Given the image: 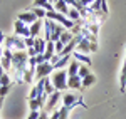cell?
I'll use <instances>...</instances> for the list:
<instances>
[{"label":"cell","mask_w":126,"mask_h":119,"mask_svg":"<svg viewBox=\"0 0 126 119\" xmlns=\"http://www.w3.org/2000/svg\"><path fill=\"white\" fill-rule=\"evenodd\" d=\"M44 34H42V39L47 40V42H57L61 39V35L64 34V27L59 25L57 22H52V20L46 19L44 20Z\"/></svg>","instance_id":"6da1fadb"},{"label":"cell","mask_w":126,"mask_h":119,"mask_svg":"<svg viewBox=\"0 0 126 119\" xmlns=\"http://www.w3.org/2000/svg\"><path fill=\"white\" fill-rule=\"evenodd\" d=\"M67 79H69V76H67V70L66 69L54 70L50 74V82L56 87V91H59V92H64L67 89Z\"/></svg>","instance_id":"7a4b0ae2"},{"label":"cell","mask_w":126,"mask_h":119,"mask_svg":"<svg viewBox=\"0 0 126 119\" xmlns=\"http://www.w3.org/2000/svg\"><path fill=\"white\" fill-rule=\"evenodd\" d=\"M3 49L12 50V52H19V50H27V47H25V42H24L22 37H19V35H10V37H5Z\"/></svg>","instance_id":"3957f363"},{"label":"cell","mask_w":126,"mask_h":119,"mask_svg":"<svg viewBox=\"0 0 126 119\" xmlns=\"http://www.w3.org/2000/svg\"><path fill=\"white\" fill-rule=\"evenodd\" d=\"M76 42H78V45H76V50L78 52H82V54H89V52H94L97 50V42H91V40L84 39L82 35H76L74 37Z\"/></svg>","instance_id":"277c9868"},{"label":"cell","mask_w":126,"mask_h":119,"mask_svg":"<svg viewBox=\"0 0 126 119\" xmlns=\"http://www.w3.org/2000/svg\"><path fill=\"white\" fill-rule=\"evenodd\" d=\"M52 72H54V66L50 62L39 64L35 67V80H42V79H46V77H50Z\"/></svg>","instance_id":"5b68a950"},{"label":"cell","mask_w":126,"mask_h":119,"mask_svg":"<svg viewBox=\"0 0 126 119\" xmlns=\"http://www.w3.org/2000/svg\"><path fill=\"white\" fill-rule=\"evenodd\" d=\"M79 104H82V101L78 97V94H74V92H66V94H62V106L67 107L69 111H72L76 106H79Z\"/></svg>","instance_id":"8992f818"},{"label":"cell","mask_w":126,"mask_h":119,"mask_svg":"<svg viewBox=\"0 0 126 119\" xmlns=\"http://www.w3.org/2000/svg\"><path fill=\"white\" fill-rule=\"evenodd\" d=\"M14 35H19V37H22V39L30 37L29 25H25V24L20 22V20H15V22H14Z\"/></svg>","instance_id":"52a82bcc"},{"label":"cell","mask_w":126,"mask_h":119,"mask_svg":"<svg viewBox=\"0 0 126 119\" xmlns=\"http://www.w3.org/2000/svg\"><path fill=\"white\" fill-rule=\"evenodd\" d=\"M59 101H62V92L56 91V92H54V94H50V96L47 97V101H46V111L54 109V107L59 104Z\"/></svg>","instance_id":"ba28073f"},{"label":"cell","mask_w":126,"mask_h":119,"mask_svg":"<svg viewBox=\"0 0 126 119\" xmlns=\"http://www.w3.org/2000/svg\"><path fill=\"white\" fill-rule=\"evenodd\" d=\"M17 20L24 22L25 25H32L34 22H37V17L34 15V12H32V10H29V12H22V13H19Z\"/></svg>","instance_id":"9c48e42d"},{"label":"cell","mask_w":126,"mask_h":119,"mask_svg":"<svg viewBox=\"0 0 126 119\" xmlns=\"http://www.w3.org/2000/svg\"><path fill=\"white\" fill-rule=\"evenodd\" d=\"M72 60H78L79 64H82V66H91L93 62H91V57L87 55V54H82V52H78V50H74L72 52Z\"/></svg>","instance_id":"30bf717a"},{"label":"cell","mask_w":126,"mask_h":119,"mask_svg":"<svg viewBox=\"0 0 126 119\" xmlns=\"http://www.w3.org/2000/svg\"><path fill=\"white\" fill-rule=\"evenodd\" d=\"M67 89H72V91H79L82 89V79L79 76H72L67 79Z\"/></svg>","instance_id":"8fae6325"},{"label":"cell","mask_w":126,"mask_h":119,"mask_svg":"<svg viewBox=\"0 0 126 119\" xmlns=\"http://www.w3.org/2000/svg\"><path fill=\"white\" fill-rule=\"evenodd\" d=\"M29 29H30V37L37 39L39 34L42 32V29H44V20H37V22H34L32 25H29Z\"/></svg>","instance_id":"7c38bea8"},{"label":"cell","mask_w":126,"mask_h":119,"mask_svg":"<svg viewBox=\"0 0 126 119\" xmlns=\"http://www.w3.org/2000/svg\"><path fill=\"white\" fill-rule=\"evenodd\" d=\"M54 55H56V44H54V42H47V47H46V52H44V57H46L47 62H50Z\"/></svg>","instance_id":"4fadbf2b"},{"label":"cell","mask_w":126,"mask_h":119,"mask_svg":"<svg viewBox=\"0 0 126 119\" xmlns=\"http://www.w3.org/2000/svg\"><path fill=\"white\" fill-rule=\"evenodd\" d=\"M119 91L121 92L126 91V57L123 62V67H121V76H119Z\"/></svg>","instance_id":"5bb4252c"},{"label":"cell","mask_w":126,"mask_h":119,"mask_svg":"<svg viewBox=\"0 0 126 119\" xmlns=\"http://www.w3.org/2000/svg\"><path fill=\"white\" fill-rule=\"evenodd\" d=\"M34 7H37V9H44L46 12L54 10V5H52L49 0H34Z\"/></svg>","instance_id":"9a60e30c"},{"label":"cell","mask_w":126,"mask_h":119,"mask_svg":"<svg viewBox=\"0 0 126 119\" xmlns=\"http://www.w3.org/2000/svg\"><path fill=\"white\" fill-rule=\"evenodd\" d=\"M69 9H71V7H69L64 0H57V2L54 3V10H57V12L64 13V15H67V13H69Z\"/></svg>","instance_id":"2e32d148"},{"label":"cell","mask_w":126,"mask_h":119,"mask_svg":"<svg viewBox=\"0 0 126 119\" xmlns=\"http://www.w3.org/2000/svg\"><path fill=\"white\" fill-rule=\"evenodd\" d=\"M46 47H47V40H44L42 37H37L35 39V44H34V49L37 50V54H44L46 52Z\"/></svg>","instance_id":"e0dca14e"},{"label":"cell","mask_w":126,"mask_h":119,"mask_svg":"<svg viewBox=\"0 0 126 119\" xmlns=\"http://www.w3.org/2000/svg\"><path fill=\"white\" fill-rule=\"evenodd\" d=\"M72 59V55H64V57H61V59L54 64V70H59V69H64L66 66H69V62Z\"/></svg>","instance_id":"ac0fdd59"},{"label":"cell","mask_w":126,"mask_h":119,"mask_svg":"<svg viewBox=\"0 0 126 119\" xmlns=\"http://www.w3.org/2000/svg\"><path fill=\"white\" fill-rule=\"evenodd\" d=\"M79 67H81V64H79L78 60H71V62H69V67H67V76H69V77L78 76Z\"/></svg>","instance_id":"d6986e66"},{"label":"cell","mask_w":126,"mask_h":119,"mask_svg":"<svg viewBox=\"0 0 126 119\" xmlns=\"http://www.w3.org/2000/svg\"><path fill=\"white\" fill-rule=\"evenodd\" d=\"M67 17H69V20H72L74 24H79V22L82 20V17H81V13H79V10H78V9H74V7H71V9H69Z\"/></svg>","instance_id":"ffe728a7"},{"label":"cell","mask_w":126,"mask_h":119,"mask_svg":"<svg viewBox=\"0 0 126 119\" xmlns=\"http://www.w3.org/2000/svg\"><path fill=\"white\" fill-rule=\"evenodd\" d=\"M74 37H76V35H74L71 30H64V34L61 35V39H59V40H61L64 45H67L69 42H72V40H74Z\"/></svg>","instance_id":"44dd1931"},{"label":"cell","mask_w":126,"mask_h":119,"mask_svg":"<svg viewBox=\"0 0 126 119\" xmlns=\"http://www.w3.org/2000/svg\"><path fill=\"white\" fill-rule=\"evenodd\" d=\"M94 82H96V76H94V74H89L87 77H84V79H82V89H87V87H91Z\"/></svg>","instance_id":"7402d4cb"},{"label":"cell","mask_w":126,"mask_h":119,"mask_svg":"<svg viewBox=\"0 0 126 119\" xmlns=\"http://www.w3.org/2000/svg\"><path fill=\"white\" fill-rule=\"evenodd\" d=\"M32 12H34V15L37 17V20H46V17H47V12L44 9H37V7H32Z\"/></svg>","instance_id":"603a6c76"},{"label":"cell","mask_w":126,"mask_h":119,"mask_svg":"<svg viewBox=\"0 0 126 119\" xmlns=\"http://www.w3.org/2000/svg\"><path fill=\"white\" fill-rule=\"evenodd\" d=\"M12 76H10L9 72H5L2 77H0V86H12Z\"/></svg>","instance_id":"cb8c5ba5"},{"label":"cell","mask_w":126,"mask_h":119,"mask_svg":"<svg viewBox=\"0 0 126 119\" xmlns=\"http://www.w3.org/2000/svg\"><path fill=\"white\" fill-rule=\"evenodd\" d=\"M89 74H93V72H91V69H89L87 66H82V64H81V67H79V72H78V76L81 77V79H84V77H87Z\"/></svg>","instance_id":"d4e9b609"},{"label":"cell","mask_w":126,"mask_h":119,"mask_svg":"<svg viewBox=\"0 0 126 119\" xmlns=\"http://www.w3.org/2000/svg\"><path fill=\"white\" fill-rule=\"evenodd\" d=\"M69 112H71V111H69L67 107L61 106V109H59V119H67L69 118Z\"/></svg>","instance_id":"484cf974"},{"label":"cell","mask_w":126,"mask_h":119,"mask_svg":"<svg viewBox=\"0 0 126 119\" xmlns=\"http://www.w3.org/2000/svg\"><path fill=\"white\" fill-rule=\"evenodd\" d=\"M9 91H10V86H0V97L3 99L9 94Z\"/></svg>","instance_id":"4316f807"},{"label":"cell","mask_w":126,"mask_h":119,"mask_svg":"<svg viewBox=\"0 0 126 119\" xmlns=\"http://www.w3.org/2000/svg\"><path fill=\"white\" fill-rule=\"evenodd\" d=\"M24 42H25V47H27V49H30V47H34L35 39H34V37H27V39H24Z\"/></svg>","instance_id":"83f0119b"},{"label":"cell","mask_w":126,"mask_h":119,"mask_svg":"<svg viewBox=\"0 0 126 119\" xmlns=\"http://www.w3.org/2000/svg\"><path fill=\"white\" fill-rule=\"evenodd\" d=\"M39 116H40V111H30L27 119H39Z\"/></svg>","instance_id":"f1b7e54d"},{"label":"cell","mask_w":126,"mask_h":119,"mask_svg":"<svg viewBox=\"0 0 126 119\" xmlns=\"http://www.w3.org/2000/svg\"><path fill=\"white\" fill-rule=\"evenodd\" d=\"M27 55H29V57H35V55H39V54H37V50L34 49V47H30V49H27Z\"/></svg>","instance_id":"f546056e"},{"label":"cell","mask_w":126,"mask_h":119,"mask_svg":"<svg viewBox=\"0 0 126 119\" xmlns=\"http://www.w3.org/2000/svg\"><path fill=\"white\" fill-rule=\"evenodd\" d=\"M79 2H81V3H82L84 7H91V5H93V3H94L96 0H79Z\"/></svg>","instance_id":"4dcf8cb0"},{"label":"cell","mask_w":126,"mask_h":119,"mask_svg":"<svg viewBox=\"0 0 126 119\" xmlns=\"http://www.w3.org/2000/svg\"><path fill=\"white\" fill-rule=\"evenodd\" d=\"M39 119H49V118H47V111H40Z\"/></svg>","instance_id":"1f68e13d"},{"label":"cell","mask_w":126,"mask_h":119,"mask_svg":"<svg viewBox=\"0 0 126 119\" xmlns=\"http://www.w3.org/2000/svg\"><path fill=\"white\" fill-rule=\"evenodd\" d=\"M3 42H5V34L0 32V45H2V47H3Z\"/></svg>","instance_id":"d6a6232c"},{"label":"cell","mask_w":126,"mask_h":119,"mask_svg":"<svg viewBox=\"0 0 126 119\" xmlns=\"http://www.w3.org/2000/svg\"><path fill=\"white\" fill-rule=\"evenodd\" d=\"M49 119H59V111H56V112H52V116Z\"/></svg>","instance_id":"836d02e7"},{"label":"cell","mask_w":126,"mask_h":119,"mask_svg":"<svg viewBox=\"0 0 126 119\" xmlns=\"http://www.w3.org/2000/svg\"><path fill=\"white\" fill-rule=\"evenodd\" d=\"M64 2H66V3H67L69 7H72V3H74V2H76V0H64Z\"/></svg>","instance_id":"e575fe53"},{"label":"cell","mask_w":126,"mask_h":119,"mask_svg":"<svg viewBox=\"0 0 126 119\" xmlns=\"http://www.w3.org/2000/svg\"><path fill=\"white\" fill-rule=\"evenodd\" d=\"M2 57H3V47L0 45V59H2Z\"/></svg>","instance_id":"d590c367"},{"label":"cell","mask_w":126,"mask_h":119,"mask_svg":"<svg viewBox=\"0 0 126 119\" xmlns=\"http://www.w3.org/2000/svg\"><path fill=\"white\" fill-rule=\"evenodd\" d=\"M2 102H3V99H2V97H0V109H2Z\"/></svg>","instance_id":"8d00e7d4"},{"label":"cell","mask_w":126,"mask_h":119,"mask_svg":"<svg viewBox=\"0 0 126 119\" xmlns=\"http://www.w3.org/2000/svg\"><path fill=\"white\" fill-rule=\"evenodd\" d=\"M56 2H57V0H54V3H56Z\"/></svg>","instance_id":"74e56055"}]
</instances>
